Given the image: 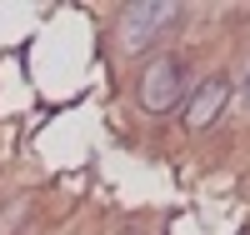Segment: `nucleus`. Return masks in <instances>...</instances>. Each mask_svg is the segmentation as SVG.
<instances>
[{
	"label": "nucleus",
	"instance_id": "1",
	"mask_svg": "<svg viewBox=\"0 0 250 235\" xmlns=\"http://www.w3.org/2000/svg\"><path fill=\"white\" fill-rule=\"evenodd\" d=\"M140 105L150 115H170L185 105V60L180 55H155L140 75Z\"/></svg>",
	"mask_w": 250,
	"mask_h": 235
},
{
	"label": "nucleus",
	"instance_id": "2",
	"mask_svg": "<svg viewBox=\"0 0 250 235\" xmlns=\"http://www.w3.org/2000/svg\"><path fill=\"white\" fill-rule=\"evenodd\" d=\"M175 15H180V5H170V0H130L120 15V50L125 55L150 50V40L165 25H175Z\"/></svg>",
	"mask_w": 250,
	"mask_h": 235
},
{
	"label": "nucleus",
	"instance_id": "3",
	"mask_svg": "<svg viewBox=\"0 0 250 235\" xmlns=\"http://www.w3.org/2000/svg\"><path fill=\"white\" fill-rule=\"evenodd\" d=\"M225 100H230V80H225V75L200 80V85H195V95L180 105V110H185V130H190V135H205V130L220 120Z\"/></svg>",
	"mask_w": 250,
	"mask_h": 235
},
{
	"label": "nucleus",
	"instance_id": "4",
	"mask_svg": "<svg viewBox=\"0 0 250 235\" xmlns=\"http://www.w3.org/2000/svg\"><path fill=\"white\" fill-rule=\"evenodd\" d=\"M245 105H250V75H245Z\"/></svg>",
	"mask_w": 250,
	"mask_h": 235
}]
</instances>
